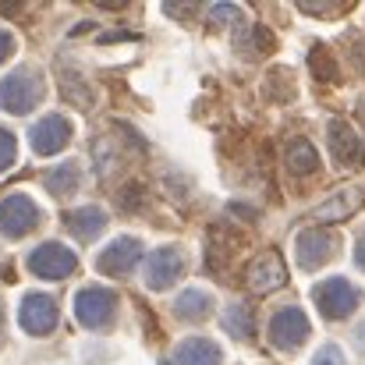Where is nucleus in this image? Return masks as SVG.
Returning a JSON list of instances; mask_svg holds the SVG:
<instances>
[{"mask_svg": "<svg viewBox=\"0 0 365 365\" xmlns=\"http://www.w3.org/2000/svg\"><path fill=\"white\" fill-rule=\"evenodd\" d=\"M365 291L351 280V277H327V280H319V284H312V305H316V312L327 319V323H344V319H351L355 312H359V305H362Z\"/></svg>", "mask_w": 365, "mask_h": 365, "instance_id": "6e6552de", "label": "nucleus"}, {"mask_svg": "<svg viewBox=\"0 0 365 365\" xmlns=\"http://www.w3.org/2000/svg\"><path fill=\"white\" fill-rule=\"evenodd\" d=\"M327 145H330V156H334L337 167H355V163L365 160V145L359 138V131L341 118H334L327 124Z\"/></svg>", "mask_w": 365, "mask_h": 365, "instance_id": "a211bd4d", "label": "nucleus"}, {"mask_svg": "<svg viewBox=\"0 0 365 365\" xmlns=\"http://www.w3.org/2000/svg\"><path fill=\"white\" fill-rule=\"evenodd\" d=\"M217 312H220V302H217V294L206 284H185L170 298V319L181 323V327H195L199 330L210 319H217Z\"/></svg>", "mask_w": 365, "mask_h": 365, "instance_id": "f8f14e48", "label": "nucleus"}, {"mask_svg": "<svg viewBox=\"0 0 365 365\" xmlns=\"http://www.w3.org/2000/svg\"><path fill=\"white\" fill-rule=\"evenodd\" d=\"M348 53H351V61H355V68H359V75H365V36H359V39H351V46H348Z\"/></svg>", "mask_w": 365, "mask_h": 365, "instance_id": "c85d7f7f", "label": "nucleus"}, {"mask_svg": "<svg viewBox=\"0 0 365 365\" xmlns=\"http://www.w3.org/2000/svg\"><path fill=\"white\" fill-rule=\"evenodd\" d=\"M235 50H238L242 61H262L273 50V36H269V29L252 25V29H245V32L235 36Z\"/></svg>", "mask_w": 365, "mask_h": 365, "instance_id": "412c9836", "label": "nucleus"}, {"mask_svg": "<svg viewBox=\"0 0 365 365\" xmlns=\"http://www.w3.org/2000/svg\"><path fill=\"white\" fill-rule=\"evenodd\" d=\"M355 110H359V118H362V124H365V100H359V107H355Z\"/></svg>", "mask_w": 365, "mask_h": 365, "instance_id": "2f4dec72", "label": "nucleus"}, {"mask_svg": "<svg viewBox=\"0 0 365 365\" xmlns=\"http://www.w3.org/2000/svg\"><path fill=\"white\" fill-rule=\"evenodd\" d=\"M309 365H348V355H344V348H341L337 341H323V344L312 351Z\"/></svg>", "mask_w": 365, "mask_h": 365, "instance_id": "a878e982", "label": "nucleus"}, {"mask_svg": "<svg viewBox=\"0 0 365 365\" xmlns=\"http://www.w3.org/2000/svg\"><path fill=\"white\" fill-rule=\"evenodd\" d=\"M75 138V121L64 110H46L39 118H32V124L25 128V142L32 149V156L39 160H53L61 156Z\"/></svg>", "mask_w": 365, "mask_h": 365, "instance_id": "1a4fd4ad", "label": "nucleus"}, {"mask_svg": "<svg viewBox=\"0 0 365 365\" xmlns=\"http://www.w3.org/2000/svg\"><path fill=\"white\" fill-rule=\"evenodd\" d=\"M25 269L43 280V284H61L68 277H75L78 269V252L61 238H43L25 252Z\"/></svg>", "mask_w": 365, "mask_h": 365, "instance_id": "0eeeda50", "label": "nucleus"}, {"mask_svg": "<svg viewBox=\"0 0 365 365\" xmlns=\"http://www.w3.org/2000/svg\"><path fill=\"white\" fill-rule=\"evenodd\" d=\"M206 21H210L213 29H242L245 11L238 4H210V7H206Z\"/></svg>", "mask_w": 365, "mask_h": 365, "instance_id": "5701e85b", "label": "nucleus"}, {"mask_svg": "<svg viewBox=\"0 0 365 365\" xmlns=\"http://www.w3.org/2000/svg\"><path fill=\"white\" fill-rule=\"evenodd\" d=\"M348 344H351V351L359 355V359H365V316L351 327V334H348Z\"/></svg>", "mask_w": 365, "mask_h": 365, "instance_id": "cd10ccee", "label": "nucleus"}, {"mask_svg": "<svg viewBox=\"0 0 365 365\" xmlns=\"http://www.w3.org/2000/svg\"><path fill=\"white\" fill-rule=\"evenodd\" d=\"M351 262L359 266L365 273V227H359V235H355V248H351Z\"/></svg>", "mask_w": 365, "mask_h": 365, "instance_id": "c756f323", "label": "nucleus"}, {"mask_svg": "<svg viewBox=\"0 0 365 365\" xmlns=\"http://www.w3.org/2000/svg\"><path fill=\"white\" fill-rule=\"evenodd\" d=\"M227 355H224V344L206 337V334H188L181 337L160 365H224Z\"/></svg>", "mask_w": 365, "mask_h": 365, "instance_id": "4468645a", "label": "nucleus"}, {"mask_svg": "<svg viewBox=\"0 0 365 365\" xmlns=\"http://www.w3.org/2000/svg\"><path fill=\"white\" fill-rule=\"evenodd\" d=\"M14 163H18V135L14 128L0 121V174H7Z\"/></svg>", "mask_w": 365, "mask_h": 365, "instance_id": "393cba45", "label": "nucleus"}, {"mask_svg": "<svg viewBox=\"0 0 365 365\" xmlns=\"http://www.w3.org/2000/svg\"><path fill=\"white\" fill-rule=\"evenodd\" d=\"M217 323L224 330V337H231L235 344H255V334H259V323H255V309L245 302V298H235L227 302L220 312H217Z\"/></svg>", "mask_w": 365, "mask_h": 365, "instance_id": "dca6fc26", "label": "nucleus"}, {"mask_svg": "<svg viewBox=\"0 0 365 365\" xmlns=\"http://www.w3.org/2000/svg\"><path fill=\"white\" fill-rule=\"evenodd\" d=\"M14 323L25 337L46 341L61 330V302L53 291H21L14 305Z\"/></svg>", "mask_w": 365, "mask_h": 365, "instance_id": "20e7f679", "label": "nucleus"}, {"mask_svg": "<svg viewBox=\"0 0 365 365\" xmlns=\"http://www.w3.org/2000/svg\"><path fill=\"white\" fill-rule=\"evenodd\" d=\"M287 287V266L280 259V252H262L252 259L248 266V291L252 294H273Z\"/></svg>", "mask_w": 365, "mask_h": 365, "instance_id": "f3484780", "label": "nucleus"}, {"mask_svg": "<svg viewBox=\"0 0 365 365\" xmlns=\"http://www.w3.org/2000/svg\"><path fill=\"white\" fill-rule=\"evenodd\" d=\"M341 235L330 227H302L294 235V262L302 273H319L341 255Z\"/></svg>", "mask_w": 365, "mask_h": 365, "instance_id": "9b49d317", "label": "nucleus"}, {"mask_svg": "<svg viewBox=\"0 0 365 365\" xmlns=\"http://www.w3.org/2000/svg\"><path fill=\"white\" fill-rule=\"evenodd\" d=\"M309 68H312V75H316L319 82H334V78H337V61H334V53H330L323 43L312 46V53H309Z\"/></svg>", "mask_w": 365, "mask_h": 365, "instance_id": "b1692460", "label": "nucleus"}, {"mask_svg": "<svg viewBox=\"0 0 365 365\" xmlns=\"http://www.w3.org/2000/svg\"><path fill=\"white\" fill-rule=\"evenodd\" d=\"M362 202H365V188L348 185V188H337L334 195H327V199L312 210V217H316V220H323V224H341V220H348Z\"/></svg>", "mask_w": 365, "mask_h": 365, "instance_id": "6ab92c4d", "label": "nucleus"}, {"mask_svg": "<svg viewBox=\"0 0 365 365\" xmlns=\"http://www.w3.org/2000/svg\"><path fill=\"white\" fill-rule=\"evenodd\" d=\"M61 227L75 245H96L110 227V210L100 202H75L61 213Z\"/></svg>", "mask_w": 365, "mask_h": 365, "instance_id": "ddd939ff", "label": "nucleus"}, {"mask_svg": "<svg viewBox=\"0 0 365 365\" xmlns=\"http://www.w3.org/2000/svg\"><path fill=\"white\" fill-rule=\"evenodd\" d=\"M4 341H7V302L0 294V348H4Z\"/></svg>", "mask_w": 365, "mask_h": 365, "instance_id": "7c9ffc66", "label": "nucleus"}, {"mask_svg": "<svg viewBox=\"0 0 365 365\" xmlns=\"http://www.w3.org/2000/svg\"><path fill=\"white\" fill-rule=\"evenodd\" d=\"M46 96H50L46 71L32 61H18L11 71L0 75V114L7 118H32Z\"/></svg>", "mask_w": 365, "mask_h": 365, "instance_id": "f257e3e1", "label": "nucleus"}, {"mask_svg": "<svg viewBox=\"0 0 365 365\" xmlns=\"http://www.w3.org/2000/svg\"><path fill=\"white\" fill-rule=\"evenodd\" d=\"M82 181H86V167H82V160H75V156H64V160H57L53 167H46V170L39 174L43 192H46L50 199H57V202H71V199L82 192Z\"/></svg>", "mask_w": 365, "mask_h": 365, "instance_id": "2eb2a0df", "label": "nucleus"}, {"mask_svg": "<svg viewBox=\"0 0 365 365\" xmlns=\"http://www.w3.org/2000/svg\"><path fill=\"white\" fill-rule=\"evenodd\" d=\"M14 53H18V36H14L7 25H0V68H4Z\"/></svg>", "mask_w": 365, "mask_h": 365, "instance_id": "bb28decb", "label": "nucleus"}, {"mask_svg": "<svg viewBox=\"0 0 365 365\" xmlns=\"http://www.w3.org/2000/svg\"><path fill=\"white\" fill-rule=\"evenodd\" d=\"M46 224V210L29 192H7L0 195V242L18 245L39 235Z\"/></svg>", "mask_w": 365, "mask_h": 365, "instance_id": "423d86ee", "label": "nucleus"}, {"mask_svg": "<svg viewBox=\"0 0 365 365\" xmlns=\"http://www.w3.org/2000/svg\"><path fill=\"white\" fill-rule=\"evenodd\" d=\"M145 252H149V248H145V242H142L138 235H118V238H110V242L96 252L93 266H96V273H103V277H110V280H124V277L138 273Z\"/></svg>", "mask_w": 365, "mask_h": 365, "instance_id": "9d476101", "label": "nucleus"}, {"mask_svg": "<svg viewBox=\"0 0 365 365\" xmlns=\"http://www.w3.org/2000/svg\"><path fill=\"white\" fill-rule=\"evenodd\" d=\"M309 341H312V319H309V312L298 302H284V305H277L266 316V344L273 351L294 355Z\"/></svg>", "mask_w": 365, "mask_h": 365, "instance_id": "39448f33", "label": "nucleus"}, {"mask_svg": "<svg viewBox=\"0 0 365 365\" xmlns=\"http://www.w3.org/2000/svg\"><path fill=\"white\" fill-rule=\"evenodd\" d=\"M188 266H192L188 245L163 242L145 252V259H142V266H138V280H142L145 291L167 294V291H174V287L188 277Z\"/></svg>", "mask_w": 365, "mask_h": 365, "instance_id": "7ed1b4c3", "label": "nucleus"}, {"mask_svg": "<svg viewBox=\"0 0 365 365\" xmlns=\"http://www.w3.org/2000/svg\"><path fill=\"white\" fill-rule=\"evenodd\" d=\"M121 359V348H110L103 337H89L78 348V362L82 365H110Z\"/></svg>", "mask_w": 365, "mask_h": 365, "instance_id": "4be33fe9", "label": "nucleus"}, {"mask_svg": "<svg viewBox=\"0 0 365 365\" xmlns=\"http://www.w3.org/2000/svg\"><path fill=\"white\" fill-rule=\"evenodd\" d=\"M284 167L294 178H316L319 167H323V160H319V149L312 145V138H305V135L287 138V145H284Z\"/></svg>", "mask_w": 365, "mask_h": 365, "instance_id": "aec40b11", "label": "nucleus"}, {"mask_svg": "<svg viewBox=\"0 0 365 365\" xmlns=\"http://www.w3.org/2000/svg\"><path fill=\"white\" fill-rule=\"evenodd\" d=\"M71 312L89 337H107L121 327V294L107 284H82L71 298Z\"/></svg>", "mask_w": 365, "mask_h": 365, "instance_id": "f03ea898", "label": "nucleus"}]
</instances>
